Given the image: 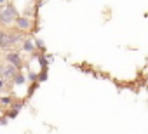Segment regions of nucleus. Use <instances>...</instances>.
Instances as JSON below:
<instances>
[{"instance_id":"f257e3e1","label":"nucleus","mask_w":148,"mask_h":134,"mask_svg":"<svg viewBox=\"0 0 148 134\" xmlns=\"http://www.w3.org/2000/svg\"><path fill=\"white\" fill-rule=\"evenodd\" d=\"M25 38H26L25 33H21L16 28H12V30H0V51L2 52L19 51V47H21Z\"/></svg>"},{"instance_id":"f03ea898","label":"nucleus","mask_w":148,"mask_h":134,"mask_svg":"<svg viewBox=\"0 0 148 134\" xmlns=\"http://www.w3.org/2000/svg\"><path fill=\"white\" fill-rule=\"evenodd\" d=\"M18 16H19V11H18L16 4L7 2L5 5L0 7V26H4V28L14 26V21Z\"/></svg>"},{"instance_id":"7ed1b4c3","label":"nucleus","mask_w":148,"mask_h":134,"mask_svg":"<svg viewBox=\"0 0 148 134\" xmlns=\"http://www.w3.org/2000/svg\"><path fill=\"white\" fill-rule=\"evenodd\" d=\"M4 61L12 64L16 70H23L25 66V59H23V52L19 51H9V52H4Z\"/></svg>"},{"instance_id":"20e7f679","label":"nucleus","mask_w":148,"mask_h":134,"mask_svg":"<svg viewBox=\"0 0 148 134\" xmlns=\"http://www.w3.org/2000/svg\"><path fill=\"white\" fill-rule=\"evenodd\" d=\"M18 72H19V70H16L12 64H9V63H5V61L0 63V79H2L5 84H11L12 79H14V75H16Z\"/></svg>"},{"instance_id":"39448f33","label":"nucleus","mask_w":148,"mask_h":134,"mask_svg":"<svg viewBox=\"0 0 148 134\" xmlns=\"http://www.w3.org/2000/svg\"><path fill=\"white\" fill-rule=\"evenodd\" d=\"M14 28L19 30L21 33H26V31H30V30L33 28V19H32L30 16L19 14V16L16 18V21H14Z\"/></svg>"},{"instance_id":"423d86ee","label":"nucleus","mask_w":148,"mask_h":134,"mask_svg":"<svg viewBox=\"0 0 148 134\" xmlns=\"http://www.w3.org/2000/svg\"><path fill=\"white\" fill-rule=\"evenodd\" d=\"M21 51L19 52H25V54H33L35 52V44H33V38L32 37H26L25 40H23V44H21V47H19Z\"/></svg>"},{"instance_id":"0eeeda50","label":"nucleus","mask_w":148,"mask_h":134,"mask_svg":"<svg viewBox=\"0 0 148 134\" xmlns=\"http://www.w3.org/2000/svg\"><path fill=\"white\" fill-rule=\"evenodd\" d=\"M26 84V75L19 70L16 75H14V79H12V82H11V85H25Z\"/></svg>"},{"instance_id":"6e6552de","label":"nucleus","mask_w":148,"mask_h":134,"mask_svg":"<svg viewBox=\"0 0 148 134\" xmlns=\"http://www.w3.org/2000/svg\"><path fill=\"white\" fill-rule=\"evenodd\" d=\"M12 101H14V98L11 96V94H7V96H0V108H11V105H12Z\"/></svg>"},{"instance_id":"1a4fd4ad","label":"nucleus","mask_w":148,"mask_h":134,"mask_svg":"<svg viewBox=\"0 0 148 134\" xmlns=\"http://www.w3.org/2000/svg\"><path fill=\"white\" fill-rule=\"evenodd\" d=\"M33 44H35V51L37 52H42V54L45 52V44L40 38H33Z\"/></svg>"},{"instance_id":"9d476101","label":"nucleus","mask_w":148,"mask_h":134,"mask_svg":"<svg viewBox=\"0 0 148 134\" xmlns=\"http://www.w3.org/2000/svg\"><path fill=\"white\" fill-rule=\"evenodd\" d=\"M19 115V111L18 110H14V108H7L5 110V113H4V117L7 118V120H12V118H16Z\"/></svg>"},{"instance_id":"9b49d317","label":"nucleus","mask_w":148,"mask_h":134,"mask_svg":"<svg viewBox=\"0 0 148 134\" xmlns=\"http://www.w3.org/2000/svg\"><path fill=\"white\" fill-rule=\"evenodd\" d=\"M25 105H26V103H25L23 99H14V101H12V105H11V108H14V110L21 111V110L25 108Z\"/></svg>"},{"instance_id":"f8f14e48","label":"nucleus","mask_w":148,"mask_h":134,"mask_svg":"<svg viewBox=\"0 0 148 134\" xmlns=\"http://www.w3.org/2000/svg\"><path fill=\"white\" fill-rule=\"evenodd\" d=\"M38 85H40L38 82H32V85L28 87V92H26V98H32V96H33V92H35V91L38 89Z\"/></svg>"},{"instance_id":"ddd939ff","label":"nucleus","mask_w":148,"mask_h":134,"mask_svg":"<svg viewBox=\"0 0 148 134\" xmlns=\"http://www.w3.org/2000/svg\"><path fill=\"white\" fill-rule=\"evenodd\" d=\"M47 77H49V75H47V68H45V70H40V72H38V79H37V82L42 84V82L47 80Z\"/></svg>"},{"instance_id":"4468645a","label":"nucleus","mask_w":148,"mask_h":134,"mask_svg":"<svg viewBox=\"0 0 148 134\" xmlns=\"http://www.w3.org/2000/svg\"><path fill=\"white\" fill-rule=\"evenodd\" d=\"M37 79H38V73L37 72H30L26 75V80H30V82H37Z\"/></svg>"},{"instance_id":"2eb2a0df","label":"nucleus","mask_w":148,"mask_h":134,"mask_svg":"<svg viewBox=\"0 0 148 134\" xmlns=\"http://www.w3.org/2000/svg\"><path fill=\"white\" fill-rule=\"evenodd\" d=\"M7 124H9V120H7V118H5V117L2 115V117H0V125H4V127H5Z\"/></svg>"},{"instance_id":"dca6fc26","label":"nucleus","mask_w":148,"mask_h":134,"mask_svg":"<svg viewBox=\"0 0 148 134\" xmlns=\"http://www.w3.org/2000/svg\"><path fill=\"white\" fill-rule=\"evenodd\" d=\"M5 85H7V84H5L2 79H0V92H2V91H5Z\"/></svg>"},{"instance_id":"f3484780","label":"nucleus","mask_w":148,"mask_h":134,"mask_svg":"<svg viewBox=\"0 0 148 134\" xmlns=\"http://www.w3.org/2000/svg\"><path fill=\"white\" fill-rule=\"evenodd\" d=\"M7 2H11V0H0V7H2V5H5Z\"/></svg>"}]
</instances>
